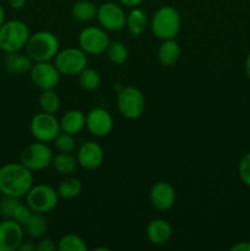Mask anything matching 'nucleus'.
Returning a JSON list of instances; mask_svg holds the SVG:
<instances>
[{"label":"nucleus","mask_w":250,"mask_h":251,"mask_svg":"<svg viewBox=\"0 0 250 251\" xmlns=\"http://www.w3.org/2000/svg\"><path fill=\"white\" fill-rule=\"evenodd\" d=\"M33 186V174L20 163H6L0 167V193L2 196L24 198Z\"/></svg>","instance_id":"nucleus-1"},{"label":"nucleus","mask_w":250,"mask_h":251,"mask_svg":"<svg viewBox=\"0 0 250 251\" xmlns=\"http://www.w3.org/2000/svg\"><path fill=\"white\" fill-rule=\"evenodd\" d=\"M181 17L178 10L169 5H164L157 9L150 20L151 32L158 39L175 38L180 31Z\"/></svg>","instance_id":"nucleus-2"},{"label":"nucleus","mask_w":250,"mask_h":251,"mask_svg":"<svg viewBox=\"0 0 250 251\" xmlns=\"http://www.w3.org/2000/svg\"><path fill=\"white\" fill-rule=\"evenodd\" d=\"M58 37L49 31H38L31 34L27 41L26 54L33 60V63L38 61H50L59 51Z\"/></svg>","instance_id":"nucleus-3"},{"label":"nucleus","mask_w":250,"mask_h":251,"mask_svg":"<svg viewBox=\"0 0 250 251\" xmlns=\"http://www.w3.org/2000/svg\"><path fill=\"white\" fill-rule=\"evenodd\" d=\"M31 32L28 26L20 20L5 21L0 26V49L5 53L20 51L26 47Z\"/></svg>","instance_id":"nucleus-4"},{"label":"nucleus","mask_w":250,"mask_h":251,"mask_svg":"<svg viewBox=\"0 0 250 251\" xmlns=\"http://www.w3.org/2000/svg\"><path fill=\"white\" fill-rule=\"evenodd\" d=\"M118 110L129 120L139 119L145 112L146 100L139 88L134 86H123L117 92Z\"/></svg>","instance_id":"nucleus-5"},{"label":"nucleus","mask_w":250,"mask_h":251,"mask_svg":"<svg viewBox=\"0 0 250 251\" xmlns=\"http://www.w3.org/2000/svg\"><path fill=\"white\" fill-rule=\"evenodd\" d=\"M54 65L61 75L76 76L87 68L88 58L87 54L78 47H68V48L59 49L56 55L54 56Z\"/></svg>","instance_id":"nucleus-6"},{"label":"nucleus","mask_w":250,"mask_h":251,"mask_svg":"<svg viewBox=\"0 0 250 251\" xmlns=\"http://www.w3.org/2000/svg\"><path fill=\"white\" fill-rule=\"evenodd\" d=\"M58 191L47 184H37L26 194V203L33 212L48 213L58 206Z\"/></svg>","instance_id":"nucleus-7"},{"label":"nucleus","mask_w":250,"mask_h":251,"mask_svg":"<svg viewBox=\"0 0 250 251\" xmlns=\"http://www.w3.org/2000/svg\"><path fill=\"white\" fill-rule=\"evenodd\" d=\"M53 151L47 142L34 141L27 145L21 153V163L32 172L48 168L53 161Z\"/></svg>","instance_id":"nucleus-8"},{"label":"nucleus","mask_w":250,"mask_h":251,"mask_svg":"<svg viewBox=\"0 0 250 251\" xmlns=\"http://www.w3.org/2000/svg\"><path fill=\"white\" fill-rule=\"evenodd\" d=\"M78 46L87 55H100L105 53L110 43L108 31L103 27L88 26L78 33Z\"/></svg>","instance_id":"nucleus-9"},{"label":"nucleus","mask_w":250,"mask_h":251,"mask_svg":"<svg viewBox=\"0 0 250 251\" xmlns=\"http://www.w3.org/2000/svg\"><path fill=\"white\" fill-rule=\"evenodd\" d=\"M29 131L34 140L48 144V142H53L61 131L60 123L51 113H37L29 123Z\"/></svg>","instance_id":"nucleus-10"},{"label":"nucleus","mask_w":250,"mask_h":251,"mask_svg":"<svg viewBox=\"0 0 250 251\" xmlns=\"http://www.w3.org/2000/svg\"><path fill=\"white\" fill-rule=\"evenodd\" d=\"M96 19L100 27L108 32L122 31L126 24V14L120 4L114 1H105L98 6Z\"/></svg>","instance_id":"nucleus-11"},{"label":"nucleus","mask_w":250,"mask_h":251,"mask_svg":"<svg viewBox=\"0 0 250 251\" xmlns=\"http://www.w3.org/2000/svg\"><path fill=\"white\" fill-rule=\"evenodd\" d=\"M28 74L33 85L42 91L54 90L59 85L61 76L56 66L50 61L33 63Z\"/></svg>","instance_id":"nucleus-12"},{"label":"nucleus","mask_w":250,"mask_h":251,"mask_svg":"<svg viewBox=\"0 0 250 251\" xmlns=\"http://www.w3.org/2000/svg\"><path fill=\"white\" fill-rule=\"evenodd\" d=\"M113 117L102 107L92 108L86 114V129L95 137H105L113 130Z\"/></svg>","instance_id":"nucleus-13"},{"label":"nucleus","mask_w":250,"mask_h":251,"mask_svg":"<svg viewBox=\"0 0 250 251\" xmlns=\"http://www.w3.org/2000/svg\"><path fill=\"white\" fill-rule=\"evenodd\" d=\"M76 159L85 171H96L104 162V151L96 141H85L77 149Z\"/></svg>","instance_id":"nucleus-14"},{"label":"nucleus","mask_w":250,"mask_h":251,"mask_svg":"<svg viewBox=\"0 0 250 251\" xmlns=\"http://www.w3.org/2000/svg\"><path fill=\"white\" fill-rule=\"evenodd\" d=\"M24 237V227L16 221L5 218L0 222V251H16Z\"/></svg>","instance_id":"nucleus-15"},{"label":"nucleus","mask_w":250,"mask_h":251,"mask_svg":"<svg viewBox=\"0 0 250 251\" xmlns=\"http://www.w3.org/2000/svg\"><path fill=\"white\" fill-rule=\"evenodd\" d=\"M176 200V194L173 185L168 181H156L150 189V202L159 211L171 210Z\"/></svg>","instance_id":"nucleus-16"},{"label":"nucleus","mask_w":250,"mask_h":251,"mask_svg":"<svg viewBox=\"0 0 250 251\" xmlns=\"http://www.w3.org/2000/svg\"><path fill=\"white\" fill-rule=\"evenodd\" d=\"M147 239L153 245H164L169 242L173 235V229L168 221L163 218L152 220L146 228Z\"/></svg>","instance_id":"nucleus-17"},{"label":"nucleus","mask_w":250,"mask_h":251,"mask_svg":"<svg viewBox=\"0 0 250 251\" xmlns=\"http://www.w3.org/2000/svg\"><path fill=\"white\" fill-rule=\"evenodd\" d=\"M32 65L33 60L27 54H21L20 51L6 53L4 58V68L12 75H24L29 73Z\"/></svg>","instance_id":"nucleus-18"},{"label":"nucleus","mask_w":250,"mask_h":251,"mask_svg":"<svg viewBox=\"0 0 250 251\" xmlns=\"http://www.w3.org/2000/svg\"><path fill=\"white\" fill-rule=\"evenodd\" d=\"M59 123L61 131L75 136L86 127V115L78 109H71L63 114Z\"/></svg>","instance_id":"nucleus-19"},{"label":"nucleus","mask_w":250,"mask_h":251,"mask_svg":"<svg viewBox=\"0 0 250 251\" xmlns=\"http://www.w3.org/2000/svg\"><path fill=\"white\" fill-rule=\"evenodd\" d=\"M181 54L180 46L174 38L166 39L162 42L157 51V58L158 61L163 66H173L179 60Z\"/></svg>","instance_id":"nucleus-20"},{"label":"nucleus","mask_w":250,"mask_h":251,"mask_svg":"<svg viewBox=\"0 0 250 251\" xmlns=\"http://www.w3.org/2000/svg\"><path fill=\"white\" fill-rule=\"evenodd\" d=\"M149 26V17L141 7H132L126 15L125 27L132 36H141Z\"/></svg>","instance_id":"nucleus-21"},{"label":"nucleus","mask_w":250,"mask_h":251,"mask_svg":"<svg viewBox=\"0 0 250 251\" xmlns=\"http://www.w3.org/2000/svg\"><path fill=\"white\" fill-rule=\"evenodd\" d=\"M97 9L98 6L91 0H78L71 7V15L76 21L88 22L96 19Z\"/></svg>","instance_id":"nucleus-22"},{"label":"nucleus","mask_w":250,"mask_h":251,"mask_svg":"<svg viewBox=\"0 0 250 251\" xmlns=\"http://www.w3.org/2000/svg\"><path fill=\"white\" fill-rule=\"evenodd\" d=\"M22 227L25 233L31 238H42L48 229V221L44 217V213L32 212L29 220Z\"/></svg>","instance_id":"nucleus-23"},{"label":"nucleus","mask_w":250,"mask_h":251,"mask_svg":"<svg viewBox=\"0 0 250 251\" xmlns=\"http://www.w3.org/2000/svg\"><path fill=\"white\" fill-rule=\"evenodd\" d=\"M51 166L61 176H71L76 168L78 167L77 159L73 153H66V152H59L58 154L53 157Z\"/></svg>","instance_id":"nucleus-24"},{"label":"nucleus","mask_w":250,"mask_h":251,"mask_svg":"<svg viewBox=\"0 0 250 251\" xmlns=\"http://www.w3.org/2000/svg\"><path fill=\"white\" fill-rule=\"evenodd\" d=\"M58 195L59 198L64 199V200H71V199L77 198L82 191V183L80 179L75 178V176H68L58 186Z\"/></svg>","instance_id":"nucleus-25"},{"label":"nucleus","mask_w":250,"mask_h":251,"mask_svg":"<svg viewBox=\"0 0 250 251\" xmlns=\"http://www.w3.org/2000/svg\"><path fill=\"white\" fill-rule=\"evenodd\" d=\"M77 77L81 88L85 91H90V92L98 90L102 83V77H100V73L88 66L78 74Z\"/></svg>","instance_id":"nucleus-26"},{"label":"nucleus","mask_w":250,"mask_h":251,"mask_svg":"<svg viewBox=\"0 0 250 251\" xmlns=\"http://www.w3.org/2000/svg\"><path fill=\"white\" fill-rule=\"evenodd\" d=\"M56 247L59 251H87L88 249L85 240L80 235L74 234V233L64 234L59 239Z\"/></svg>","instance_id":"nucleus-27"},{"label":"nucleus","mask_w":250,"mask_h":251,"mask_svg":"<svg viewBox=\"0 0 250 251\" xmlns=\"http://www.w3.org/2000/svg\"><path fill=\"white\" fill-rule=\"evenodd\" d=\"M105 54H107L110 63L114 64V65H122L127 60L129 50H127L126 46L123 42L114 41L110 42L107 50H105Z\"/></svg>","instance_id":"nucleus-28"},{"label":"nucleus","mask_w":250,"mask_h":251,"mask_svg":"<svg viewBox=\"0 0 250 251\" xmlns=\"http://www.w3.org/2000/svg\"><path fill=\"white\" fill-rule=\"evenodd\" d=\"M39 105L42 112L55 114L60 108V98L54 90H43L39 96Z\"/></svg>","instance_id":"nucleus-29"},{"label":"nucleus","mask_w":250,"mask_h":251,"mask_svg":"<svg viewBox=\"0 0 250 251\" xmlns=\"http://www.w3.org/2000/svg\"><path fill=\"white\" fill-rule=\"evenodd\" d=\"M54 146L56 147L59 152H66V153H73L76 149V141L74 135L66 134L60 131L58 136L54 139Z\"/></svg>","instance_id":"nucleus-30"},{"label":"nucleus","mask_w":250,"mask_h":251,"mask_svg":"<svg viewBox=\"0 0 250 251\" xmlns=\"http://www.w3.org/2000/svg\"><path fill=\"white\" fill-rule=\"evenodd\" d=\"M21 203L19 198H12V196H4L0 200V216L4 218H10L11 220L15 210L17 206Z\"/></svg>","instance_id":"nucleus-31"},{"label":"nucleus","mask_w":250,"mask_h":251,"mask_svg":"<svg viewBox=\"0 0 250 251\" xmlns=\"http://www.w3.org/2000/svg\"><path fill=\"white\" fill-rule=\"evenodd\" d=\"M238 176L243 184L250 188V152H248L239 162L238 166Z\"/></svg>","instance_id":"nucleus-32"},{"label":"nucleus","mask_w":250,"mask_h":251,"mask_svg":"<svg viewBox=\"0 0 250 251\" xmlns=\"http://www.w3.org/2000/svg\"><path fill=\"white\" fill-rule=\"evenodd\" d=\"M32 212H33V211H32L31 208L27 206V203H22L21 202L19 206H17L16 210H15V212H14V215H12L11 220L16 221L17 223H20L21 226H24L25 223H26L27 221L29 220Z\"/></svg>","instance_id":"nucleus-33"},{"label":"nucleus","mask_w":250,"mask_h":251,"mask_svg":"<svg viewBox=\"0 0 250 251\" xmlns=\"http://www.w3.org/2000/svg\"><path fill=\"white\" fill-rule=\"evenodd\" d=\"M58 249L55 243L49 238H42L37 244V251H55Z\"/></svg>","instance_id":"nucleus-34"},{"label":"nucleus","mask_w":250,"mask_h":251,"mask_svg":"<svg viewBox=\"0 0 250 251\" xmlns=\"http://www.w3.org/2000/svg\"><path fill=\"white\" fill-rule=\"evenodd\" d=\"M118 1H119L122 6L132 9V7H139L140 5H142L145 0H118Z\"/></svg>","instance_id":"nucleus-35"},{"label":"nucleus","mask_w":250,"mask_h":251,"mask_svg":"<svg viewBox=\"0 0 250 251\" xmlns=\"http://www.w3.org/2000/svg\"><path fill=\"white\" fill-rule=\"evenodd\" d=\"M7 2L12 10H21L25 7L27 0H7Z\"/></svg>","instance_id":"nucleus-36"},{"label":"nucleus","mask_w":250,"mask_h":251,"mask_svg":"<svg viewBox=\"0 0 250 251\" xmlns=\"http://www.w3.org/2000/svg\"><path fill=\"white\" fill-rule=\"evenodd\" d=\"M232 251H250V242H239L230 248Z\"/></svg>","instance_id":"nucleus-37"},{"label":"nucleus","mask_w":250,"mask_h":251,"mask_svg":"<svg viewBox=\"0 0 250 251\" xmlns=\"http://www.w3.org/2000/svg\"><path fill=\"white\" fill-rule=\"evenodd\" d=\"M37 249V244L32 242H27V240H24L21 243V245L19 247V251H34Z\"/></svg>","instance_id":"nucleus-38"},{"label":"nucleus","mask_w":250,"mask_h":251,"mask_svg":"<svg viewBox=\"0 0 250 251\" xmlns=\"http://www.w3.org/2000/svg\"><path fill=\"white\" fill-rule=\"evenodd\" d=\"M245 74H247V77L250 81V53L248 54L247 59H245Z\"/></svg>","instance_id":"nucleus-39"},{"label":"nucleus","mask_w":250,"mask_h":251,"mask_svg":"<svg viewBox=\"0 0 250 251\" xmlns=\"http://www.w3.org/2000/svg\"><path fill=\"white\" fill-rule=\"evenodd\" d=\"M5 22V10L2 7V5L0 4V26Z\"/></svg>","instance_id":"nucleus-40"}]
</instances>
